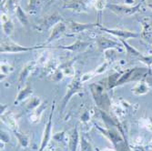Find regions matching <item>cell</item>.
Returning <instances> with one entry per match:
<instances>
[{"instance_id": "13", "label": "cell", "mask_w": 152, "mask_h": 151, "mask_svg": "<svg viewBox=\"0 0 152 151\" xmlns=\"http://www.w3.org/2000/svg\"><path fill=\"white\" fill-rule=\"evenodd\" d=\"M63 18L60 14L58 13H53L50 15L47 16L44 18L43 22H42V26L45 29H49L52 28L53 26H56L59 22H63Z\"/></svg>"}, {"instance_id": "6", "label": "cell", "mask_w": 152, "mask_h": 151, "mask_svg": "<svg viewBox=\"0 0 152 151\" xmlns=\"http://www.w3.org/2000/svg\"><path fill=\"white\" fill-rule=\"evenodd\" d=\"M63 8L77 13H88V3L86 0H67L64 3Z\"/></svg>"}, {"instance_id": "41", "label": "cell", "mask_w": 152, "mask_h": 151, "mask_svg": "<svg viewBox=\"0 0 152 151\" xmlns=\"http://www.w3.org/2000/svg\"><path fill=\"white\" fill-rule=\"evenodd\" d=\"M54 1H55V0H49V3H48V4L50 5V4H52V3H53Z\"/></svg>"}, {"instance_id": "11", "label": "cell", "mask_w": 152, "mask_h": 151, "mask_svg": "<svg viewBox=\"0 0 152 151\" xmlns=\"http://www.w3.org/2000/svg\"><path fill=\"white\" fill-rule=\"evenodd\" d=\"M53 112H54V106L52 107L51 109V113L49 115L48 117V121L46 125L44 133H43V136H42V140H41V145H40V148L39 151H44V149L47 147L48 141L50 139V136H51V130H52V117H53Z\"/></svg>"}, {"instance_id": "5", "label": "cell", "mask_w": 152, "mask_h": 151, "mask_svg": "<svg viewBox=\"0 0 152 151\" xmlns=\"http://www.w3.org/2000/svg\"><path fill=\"white\" fill-rule=\"evenodd\" d=\"M99 27V29L107 32L108 34H111L120 39H129V38H135L139 36V34H137L136 32H132L129 30H125V29H118V28H107V27L102 26L101 25L99 24L98 26Z\"/></svg>"}, {"instance_id": "3", "label": "cell", "mask_w": 152, "mask_h": 151, "mask_svg": "<svg viewBox=\"0 0 152 151\" xmlns=\"http://www.w3.org/2000/svg\"><path fill=\"white\" fill-rule=\"evenodd\" d=\"M141 4H139L135 7L129 6H122L117 4H109L107 5V8H108L111 12H113L116 15L119 16H132L135 14L139 13L140 11Z\"/></svg>"}, {"instance_id": "40", "label": "cell", "mask_w": 152, "mask_h": 151, "mask_svg": "<svg viewBox=\"0 0 152 151\" xmlns=\"http://www.w3.org/2000/svg\"><path fill=\"white\" fill-rule=\"evenodd\" d=\"M103 151H115V150L113 148H105Z\"/></svg>"}, {"instance_id": "37", "label": "cell", "mask_w": 152, "mask_h": 151, "mask_svg": "<svg viewBox=\"0 0 152 151\" xmlns=\"http://www.w3.org/2000/svg\"><path fill=\"white\" fill-rule=\"evenodd\" d=\"M63 136H64V132L58 133L56 136H54V139H56L57 141H60V140H62Z\"/></svg>"}, {"instance_id": "26", "label": "cell", "mask_w": 152, "mask_h": 151, "mask_svg": "<svg viewBox=\"0 0 152 151\" xmlns=\"http://www.w3.org/2000/svg\"><path fill=\"white\" fill-rule=\"evenodd\" d=\"M116 49H107L104 51V55L105 58L107 59V61L109 63V61L113 60L116 58Z\"/></svg>"}, {"instance_id": "19", "label": "cell", "mask_w": 152, "mask_h": 151, "mask_svg": "<svg viewBox=\"0 0 152 151\" xmlns=\"http://www.w3.org/2000/svg\"><path fill=\"white\" fill-rule=\"evenodd\" d=\"M2 29H3V32L7 36H10L13 34L14 30H15V25H14V22L9 18L7 21L2 23Z\"/></svg>"}, {"instance_id": "39", "label": "cell", "mask_w": 152, "mask_h": 151, "mask_svg": "<svg viewBox=\"0 0 152 151\" xmlns=\"http://www.w3.org/2000/svg\"><path fill=\"white\" fill-rule=\"evenodd\" d=\"M7 1V0H1V8L4 7V6H5V4H6Z\"/></svg>"}, {"instance_id": "17", "label": "cell", "mask_w": 152, "mask_h": 151, "mask_svg": "<svg viewBox=\"0 0 152 151\" xmlns=\"http://www.w3.org/2000/svg\"><path fill=\"white\" fill-rule=\"evenodd\" d=\"M72 64H73V60L69 61V62H66L59 66V69L63 72L65 77H74L75 76L76 72H75V69H74Z\"/></svg>"}, {"instance_id": "32", "label": "cell", "mask_w": 152, "mask_h": 151, "mask_svg": "<svg viewBox=\"0 0 152 151\" xmlns=\"http://www.w3.org/2000/svg\"><path fill=\"white\" fill-rule=\"evenodd\" d=\"M107 66H108V62H105L103 63L102 65H100L94 71L96 75H99V74H102L104 73L106 70H107Z\"/></svg>"}, {"instance_id": "35", "label": "cell", "mask_w": 152, "mask_h": 151, "mask_svg": "<svg viewBox=\"0 0 152 151\" xmlns=\"http://www.w3.org/2000/svg\"><path fill=\"white\" fill-rule=\"evenodd\" d=\"M8 140H9V136H8V135H7L6 132L1 131V142L7 143V142H8Z\"/></svg>"}, {"instance_id": "34", "label": "cell", "mask_w": 152, "mask_h": 151, "mask_svg": "<svg viewBox=\"0 0 152 151\" xmlns=\"http://www.w3.org/2000/svg\"><path fill=\"white\" fill-rule=\"evenodd\" d=\"M140 59L148 66H150L152 64V56H143Z\"/></svg>"}, {"instance_id": "30", "label": "cell", "mask_w": 152, "mask_h": 151, "mask_svg": "<svg viewBox=\"0 0 152 151\" xmlns=\"http://www.w3.org/2000/svg\"><path fill=\"white\" fill-rule=\"evenodd\" d=\"M40 105V99L38 98H31V101L28 103V105H27V107L28 108H35V107H38Z\"/></svg>"}, {"instance_id": "33", "label": "cell", "mask_w": 152, "mask_h": 151, "mask_svg": "<svg viewBox=\"0 0 152 151\" xmlns=\"http://www.w3.org/2000/svg\"><path fill=\"white\" fill-rule=\"evenodd\" d=\"M95 72H88L86 74H84L82 77H81V82L82 83H84V82H87L88 81L89 79H91L92 77H95Z\"/></svg>"}, {"instance_id": "24", "label": "cell", "mask_w": 152, "mask_h": 151, "mask_svg": "<svg viewBox=\"0 0 152 151\" xmlns=\"http://www.w3.org/2000/svg\"><path fill=\"white\" fill-rule=\"evenodd\" d=\"M15 133H16V136L18 138V141H19V143H20V145H21L22 147H26L28 146V144H29L28 136H26V135L23 134V133H19V132H17V131H15Z\"/></svg>"}, {"instance_id": "20", "label": "cell", "mask_w": 152, "mask_h": 151, "mask_svg": "<svg viewBox=\"0 0 152 151\" xmlns=\"http://www.w3.org/2000/svg\"><path fill=\"white\" fill-rule=\"evenodd\" d=\"M16 16H17L18 21L21 23V25H23V26H27V25H28V18H27L26 12L23 10V8L20 6L17 9Z\"/></svg>"}, {"instance_id": "21", "label": "cell", "mask_w": 152, "mask_h": 151, "mask_svg": "<svg viewBox=\"0 0 152 151\" xmlns=\"http://www.w3.org/2000/svg\"><path fill=\"white\" fill-rule=\"evenodd\" d=\"M148 88L144 82H140V83L136 84L135 87L132 88V92L135 95H144L148 93Z\"/></svg>"}, {"instance_id": "2", "label": "cell", "mask_w": 152, "mask_h": 151, "mask_svg": "<svg viewBox=\"0 0 152 151\" xmlns=\"http://www.w3.org/2000/svg\"><path fill=\"white\" fill-rule=\"evenodd\" d=\"M90 89L92 92V95L94 97V99L96 103L98 104L99 107H101L103 108H106L109 107L110 102L109 99L107 98V96L105 93L104 88L99 85V84H91L90 85Z\"/></svg>"}, {"instance_id": "14", "label": "cell", "mask_w": 152, "mask_h": 151, "mask_svg": "<svg viewBox=\"0 0 152 151\" xmlns=\"http://www.w3.org/2000/svg\"><path fill=\"white\" fill-rule=\"evenodd\" d=\"M32 94H33V88H32V87L29 84L26 85L24 88H22L21 89H19V92H18V94L17 96L16 100H15V102H14V104L18 105V104L25 101L26 99H27L29 97H31Z\"/></svg>"}, {"instance_id": "36", "label": "cell", "mask_w": 152, "mask_h": 151, "mask_svg": "<svg viewBox=\"0 0 152 151\" xmlns=\"http://www.w3.org/2000/svg\"><path fill=\"white\" fill-rule=\"evenodd\" d=\"M89 118H90V116H89V113H88V112H85L84 114L82 115V117H81V120H82L83 122H87V121H88Z\"/></svg>"}, {"instance_id": "25", "label": "cell", "mask_w": 152, "mask_h": 151, "mask_svg": "<svg viewBox=\"0 0 152 151\" xmlns=\"http://www.w3.org/2000/svg\"><path fill=\"white\" fill-rule=\"evenodd\" d=\"M64 77H65V76H64L63 72L58 68V69H57L53 74H51V78H50V80H51V81H54V82H56V83H58V82H59V81H61V80L63 79Z\"/></svg>"}, {"instance_id": "9", "label": "cell", "mask_w": 152, "mask_h": 151, "mask_svg": "<svg viewBox=\"0 0 152 151\" xmlns=\"http://www.w3.org/2000/svg\"><path fill=\"white\" fill-rule=\"evenodd\" d=\"M98 23H79L76 21H70L68 25V29L71 34H77L84 32L86 30H88L92 27L98 26Z\"/></svg>"}, {"instance_id": "10", "label": "cell", "mask_w": 152, "mask_h": 151, "mask_svg": "<svg viewBox=\"0 0 152 151\" xmlns=\"http://www.w3.org/2000/svg\"><path fill=\"white\" fill-rule=\"evenodd\" d=\"M66 31V25L64 22H59L55 26L52 27L50 35L47 40V42L45 43L46 45L52 43L53 41L58 39L63 34H65V32Z\"/></svg>"}, {"instance_id": "18", "label": "cell", "mask_w": 152, "mask_h": 151, "mask_svg": "<svg viewBox=\"0 0 152 151\" xmlns=\"http://www.w3.org/2000/svg\"><path fill=\"white\" fill-rule=\"evenodd\" d=\"M78 139L79 135L77 128H74L72 133L69 136V148L70 151H77V146H78Z\"/></svg>"}, {"instance_id": "8", "label": "cell", "mask_w": 152, "mask_h": 151, "mask_svg": "<svg viewBox=\"0 0 152 151\" xmlns=\"http://www.w3.org/2000/svg\"><path fill=\"white\" fill-rule=\"evenodd\" d=\"M37 65V62L33 61V62H29L27 63L21 70L19 76H18V88L21 89L22 88H24V85L26 84V82L28 78L29 75L32 73V71L35 69V66Z\"/></svg>"}, {"instance_id": "23", "label": "cell", "mask_w": 152, "mask_h": 151, "mask_svg": "<svg viewBox=\"0 0 152 151\" xmlns=\"http://www.w3.org/2000/svg\"><path fill=\"white\" fill-rule=\"evenodd\" d=\"M141 36L143 38H151L152 37V26L148 23H143V28Z\"/></svg>"}, {"instance_id": "1", "label": "cell", "mask_w": 152, "mask_h": 151, "mask_svg": "<svg viewBox=\"0 0 152 151\" xmlns=\"http://www.w3.org/2000/svg\"><path fill=\"white\" fill-rule=\"evenodd\" d=\"M46 44L44 45H38L33 47H25L21 46L16 42H14L11 39H4L1 41L0 44V52L1 54H16V53H23V52H29L36 49L44 48Z\"/></svg>"}, {"instance_id": "22", "label": "cell", "mask_w": 152, "mask_h": 151, "mask_svg": "<svg viewBox=\"0 0 152 151\" xmlns=\"http://www.w3.org/2000/svg\"><path fill=\"white\" fill-rule=\"evenodd\" d=\"M19 0H7V1L6 2L4 7L9 11L10 13H15L17 12V9L19 7Z\"/></svg>"}, {"instance_id": "12", "label": "cell", "mask_w": 152, "mask_h": 151, "mask_svg": "<svg viewBox=\"0 0 152 151\" xmlns=\"http://www.w3.org/2000/svg\"><path fill=\"white\" fill-rule=\"evenodd\" d=\"M90 43L87 42V41H83V40H76L75 42L69 46H58L57 48H61V49H65V50H68L71 52H82L85 49H87L89 47Z\"/></svg>"}, {"instance_id": "28", "label": "cell", "mask_w": 152, "mask_h": 151, "mask_svg": "<svg viewBox=\"0 0 152 151\" xmlns=\"http://www.w3.org/2000/svg\"><path fill=\"white\" fill-rule=\"evenodd\" d=\"M49 61H50L49 53H48V52L43 53L40 56V58H38V64H40V65H47Z\"/></svg>"}, {"instance_id": "4", "label": "cell", "mask_w": 152, "mask_h": 151, "mask_svg": "<svg viewBox=\"0 0 152 151\" xmlns=\"http://www.w3.org/2000/svg\"><path fill=\"white\" fill-rule=\"evenodd\" d=\"M82 89H83V86H82V82H81V77H76L72 80V82L69 84V86H68V88L66 89V94L65 95L63 101H62V108H65L66 105L70 100V98L73 97V96L76 95L77 93L82 91Z\"/></svg>"}, {"instance_id": "16", "label": "cell", "mask_w": 152, "mask_h": 151, "mask_svg": "<svg viewBox=\"0 0 152 151\" xmlns=\"http://www.w3.org/2000/svg\"><path fill=\"white\" fill-rule=\"evenodd\" d=\"M41 6H42L41 0H29L28 5L26 7V11L30 15H37L41 10Z\"/></svg>"}, {"instance_id": "38", "label": "cell", "mask_w": 152, "mask_h": 151, "mask_svg": "<svg viewBox=\"0 0 152 151\" xmlns=\"http://www.w3.org/2000/svg\"><path fill=\"white\" fill-rule=\"evenodd\" d=\"M147 6L148 8L152 10V0H147Z\"/></svg>"}, {"instance_id": "29", "label": "cell", "mask_w": 152, "mask_h": 151, "mask_svg": "<svg viewBox=\"0 0 152 151\" xmlns=\"http://www.w3.org/2000/svg\"><path fill=\"white\" fill-rule=\"evenodd\" d=\"M81 151H92L90 144L84 139H81Z\"/></svg>"}, {"instance_id": "31", "label": "cell", "mask_w": 152, "mask_h": 151, "mask_svg": "<svg viewBox=\"0 0 152 151\" xmlns=\"http://www.w3.org/2000/svg\"><path fill=\"white\" fill-rule=\"evenodd\" d=\"M95 7L96 10L102 11L105 7H107L106 0H96V3H95Z\"/></svg>"}, {"instance_id": "15", "label": "cell", "mask_w": 152, "mask_h": 151, "mask_svg": "<svg viewBox=\"0 0 152 151\" xmlns=\"http://www.w3.org/2000/svg\"><path fill=\"white\" fill-rule=\"evenodd\" d=\"M1 118L4 121L5 124H7L11 129L15 130L18 129V123L17 120L15 119V117L13 116V114L11 112H7L6 114L1 115Z\"/></svg>"}, {"instance_id": "27", "label": "cell", "mask_w": 152, "mask_h": 151, "mask_svg": "<svg viewBox=\"0 0 152 151\" xmlns=\"http://www.w3.org/2000/svg\"><path fill=\"white\" fill-rule=\"evenodd\" d=\"M0 68H1V73H2V74H5L6 76H7L8 74H10V73L14 70V68H13L10 65L5 64V63H1Z\"/></svg>"}, {"instance_id": "7", "label": "cell", "mask_w": 152, "mask_h": 151, "mask_svg": "<svg viewBox=\"0 0 152 151\" xmlns=\"http://www.w3.org/2000/svg\"><path fill=\"white\" fill-rule=\"evenodd\" d=\"M96 44H98V47L100 50L105 51L107 49H116L118 51H122L124 47L120 46V44L117 41H114L112 39H109L104 36H99L96 38Z\"/></svg>"}]
</instances>
